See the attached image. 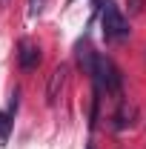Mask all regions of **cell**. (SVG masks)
I'll use <instances>...</instances> for the list:
<instances>
[{
	"label": "cell",
	"mask_w": 146,
	"mask_h": 149,
	"mask_svg": "<svg viewBox=\"0 0 146 149\" xmlns=\"http://www.w3.org/2000/svg\"><path fill=\"white\" fill-rule=\"evenodd\" d=\"M17 95H20V92L15 89L12 103L0 112V143H6V141H9V132H12V123H15V112H17Z\"/></svg>",
	"instance_id": "obj_5"
},
{
	"label": "cell",
	"mask_w": 146,
	"mask_h": 149,
	"mask_svg": "<svg viewBox=\"0 0 146 149\" xmlns=\"http://www.w3.org/2000/svg\"><path fill=\"white\" fill-rule=\"evenodd\" d=\"M100 29H103L106 40H126L129 37V23L112 0L100 3Z\"/></svg>",
	"instance_id": "obj_2"
},
{
	"label": "cell",
	"mask_w": 146,
	"mask_h": 149,
	"mask_svg": "<svg viewBox=\"0 0 146 149\" xmlns=\"http://www.w3.org/2000/svg\"><path fill=\"white\" fill-rule=\"evenodd\" d=\"M92 80H95V89H97V92H106V95H120V86H123L120 69H117L106 55H95Z\"/></svg>",
	"instance_id": "obj_1"
},
{
	"label": "cell",
	"mask_w": 146,
	"mask_h": 149,
	"mask_svg": "<svg viewBox=\"0 0 146 149\" xmlns=\"http://www.w3.org/2000/svg\"><path fill=\"white\" fill-rule=\"evenodd\" d=\"M43 6H46V0H29V17H37L43 12Z\"/></svg>",
	"instance_id": "obj_6"
},
{
	"label": "cell",
	"mask_w": 146,
	"mask_h": 149,
	"mask_svg": "<svg viewBox=\"0 0 146 149\" xmlns=\"http://www.w3.org/2000/svg\"><path fill=\"white\" fill-rule=\"evenodd\" d=\"M40 60H43L40 46L32 43V40H20V46H17V63H20V69H23V72H35L37 66H40Z\"/></svg>",
	"instance_id": "obj_3"
},
{
	"label": "cell",
	"mask_w": 146,
	"mask_h": 149,
	"mask_svg": "<svg viewBox=\"0 0 146 149\" xmlns=\"http://www.w3.org/2000/svg\"><path fill=\"white\" fill-rule=\"evenodd\" d=\"M66 77H69V66H66V63L55 66V72L49 74V86H46V100H49V103H55L57 97H60L63 86H66Z\"/></svg>",
	"instance_id": "obj_4"
},
{
	"label": "cell",
	"mask_w": 146,
	"mask_h": 149,
	"mask_svg": "<svg viewBox=\"0 0 146 149\" xmlns=\"http://www.w3.org/2000/svg\"><path fill=\"white\" fill-rule=\"evenodd\" d=\"M9 3H12V0H0V9H6V6H9Z\"/></svg>",
	"instance_id": "obj_8"
},
{
	"label": "cell",
	"mask_w": 146,
	"mask_h": 149,
	"mask_svg": "<svg viewBox=\"0 0 146 149\" xmlns=\"http://www.w3.org/2000/svg\"><path fill=\"white\" fill-rule=\"evenodd\" d=\"M143 12V0H129V15H140Z\"/></svg>",
	"instance_id": "obj_7"
},
{
	"label": "cell",
	"mask_w": 146,
	"mask_h": 149,
	"mask_svg": "<svg viewBox=\"0 0 146 149\" xmlns=\"http://www.w3.org/2000/svg\"><path fill=\"white\" fill-rule=\"evenodd\" d=\"M89 149H92V146H89Z\"/></svg>",
	"instance_id": "obj_9"
}]
</instances>
